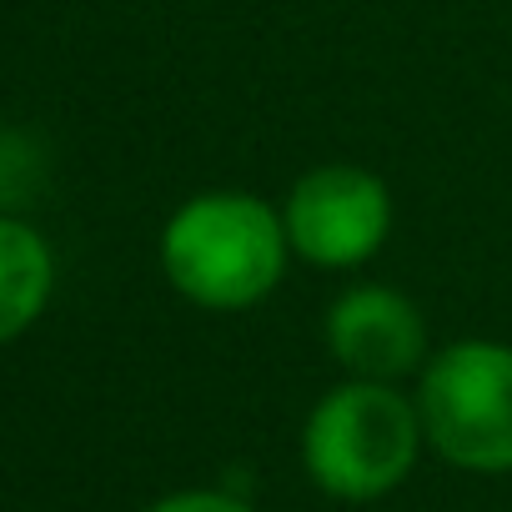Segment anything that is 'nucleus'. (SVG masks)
I'll use <instances>...</instances> for the list:
<instances>
[{
  "label": "nucleus",
  "instance_id": "1",
  "mask_svg": "<svg viewBox=\"0 0 512 512\" xmlns=\"http://www.w3.org/2000/svg\"><path fill=\"white\" fill-rule=\"evenodd\" d=\"M287 251L282 216L251 191H201L161 231L166 282L206 312H241L272 297Z\"/></svg>",
  "mask_w": 512,
  "mask_h": 512
},
{
  "label": "nucleus",
  "instance_id": "2",
  "mask_svg": "<svg viewBox=\"0 0 512 512\" xmlns=\"http://www.w3.org/2000/svg\"><path fill=\"white\" fill-rule=\"evenodd\" d=\"M422 442L417 397H402L397 382L347 377L307 412L302 467L337 502H377L407 482Z\"/></svg>",
  "mask_w": 512,
  "mask_h": 512
},
{
  "label": "nucleus",
  "instance_id": "3",
  "mask_svg": "<svg viewBox=\"0 0 512 512\" xmlns=\"http://www.w3.org/2000/svg\"><path fill=\"white\" fill-rule=\"evenodd\" d=\"M427 447L462 472H512V347L452 342L422 367Z\"/></svg>",
  "mask_w": 512,
  "mask_h": 512
},
{
  "label": "nucleus",
  "instance_id": "4",
  "mask_svg": "<svg viewBox=\"0 0 512 512\" xmlns=\"http://www.w3.org/2000/svg\"><path fill=\"white\" fill-rule=\"evenodd\" d=\"M282 226L287 241L302 262L312 267H362L382 251L387 231H392V191L382 176L332 161L307 171L287 206H282Z\"/></svg>",
  "mask_w": 512,
  "mask_h": 512
},
{
  "label": "nucleus",
  "instance_id": "5",
  "mask_svg": "<svg viewBox=\"0 0 512 512\" xmlns=\"http://www.w3.org/2000/svg\"><path fill=\"white\" fill-rule=\"evenodd\" d=\"M327 347L362 382H402L427 362V322L392 287H352L327 312Z\"/></svg>",
  "mask_w": 512,
  "mask_h": 512
},
{
  "label": "nucleus",
  "instance_id": "6",
  "mask_svg": "<svg viewBox=\"0 0 512 512\" xmlns=\"http://www.w3.org/2000/svg\"><path fill=\"white\" fill-rule=\"evenodd\" d=\"M56 292V256L46 236L16 216H0V342H16Z\"/></svg>",
  "mask_w": 512,
  "mask_h": 512
},
{
  "label": "nucleus",
  "instance_id": "7",
  "mask_svg": "<svg viewBox=\"0 0 512 512\" xmlns=\"http://www.w3.org/2000/svg\"><path fill=\"white\" fill-rule=\"evenodd\" d=\"M146 512H251V502H241L236 492H216V487H186V492L156 497Z\"/></svg>",
  "mask_w": 512,
  "mask_h": 512
}]
</instances>
